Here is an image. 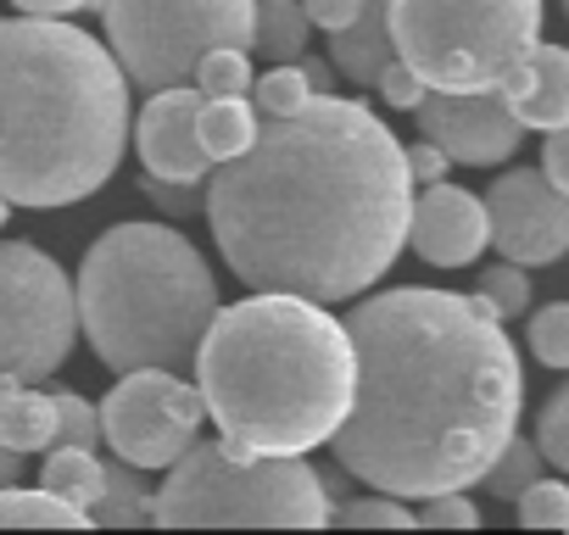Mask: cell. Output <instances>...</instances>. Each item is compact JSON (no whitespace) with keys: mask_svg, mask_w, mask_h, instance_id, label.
I'll use <instances>...</instances> for the list:
<instances>
[{"mask_svg":"<svg viewBox=\"0 0 569 535\" xmlns=\"http://www.w3.org/2000/svg\"><path fill=\"white\" fill-rule=\"evenodd\" d=\"M413 179L397 134L341 95L273 112L251 145L212 162L201 218L246 291L352 302L391 274L408 240Z\"/></svg>","mask_w":569,"mask_h":535,"instance_id":"6da1fadb","label":"cell"},{"mask_svg":"<svg viewBox=\"0 0 569 535\" xmlns=\"http://www.w3.org/2000/svg\"><path fill=\"white\" fill-rule=\"evenodd\" d=\"M352 407L325 441L336 463L402 502L469 491L519 430V352L480 296L397 285L347 313Z\"/></svg>","mask_w":569,"mask_h":535,"instance_id":"7a4b0ae2","label":"cell"},{"mask_svg":"<svg viewBox=\"0 0 569 535\" xmlns=\"http://www.w3.org/2000/svg\"><path fill=\"white\" fill-rule=\"evenodd\" d=\"M190 369L218 446L240 457H308L352 407V341L308 296L251 291L218 307Z\"/></svg>","mask_w":569,"mask_h":535,"instance_id":"3957f363","label":"cell"},{"mask_svg":"<svg viewBox=\"0 0 569 535\" xmlns=\"http://www.w3.org/2000/svg\"><path fill=\"white\" fill-rule=\"evenodd\" d=\"M129 145V79L68 18H0V201L73 206Z\"/></svg>","mask_w":569,"mask_h":535,"instance_id":"277c9868","label":"cell"},{"mask_svg":"<svg viewBox=\"0 0 569 535\" xmlns=\"http://www.w3.org/2000/svg\"><path fill=\"white\" fill-rule=\"evenodd\" d=\"M223 307L212 262L190 234L168 223H118L107 229L73 285V313L90 352L112 369H173L184 374L201 330Z\"/></svg>","mask_w":569,"mask_h":535,"instance_id":"5b68a950","label":"cell"},{"mask_svg":"<svg viewBox=\"0 0 569 535\" xmlns=\"http://www.w3.org/2000/svg\"><path fill=\"white\" fill-rule=\"evenodd\" d=\"M336 502L308 457H240L218 441H190L151 491V524H279L319 529Z\"/></svg>","mask_w":569,"mask_h":535,"instance_id":"8992f818","label":"cell"},{"mask_svg":"<svg viewBox=\"0 0 569 535\" xmlns=\"http://www.w3.org/2000/svg\"><path fill=\"white\" fill-rule=\"evenodd\" d=\"M386 29L425 90H491L541 40V0H386Z\"/></svg>","mask_w":569,"mask_h":535,"instance_id":"52a82bcc","label":"cell"},{"mask_svg":"<svg viewBox=\"0 0 569 535\" xmlns=\"http://www.w3.org/2000/svg\"><path fill=\"white\" fill-rule=\"evenodd\" d=\"M112 62L134 90L190 84V68L212 46L251 51V0H96Z\"/></svg>","mask_w":569,"mask_h":535,"instance_id":"ba28073f","label":"cell"},{"mask_svg":"<svg viewBox=\"0 0 569 535\" xmlns=\"http://www.w3.org/2000/svg\"><path fill=\"white\" fill-rule=\"evenodd\" d=\"M79 341L73 280L34 240H0V374L51 380Z\"/></svg>","mask_w":569,"mask_h":535,"instance_id":"9c48e42d","label":"cell"},{"mask_svg":"<svg viewBox=\"0 0 569 535\" xmlns=\"http://www.w3.org/2000/svg\"><path fill=\"white\" fill-rule=\"evenodd\" d=\"M96 418H101V441L112 446V457H123L146 474V468H168L196 441L207 407L184 374L129 369V374H118V385L107 391Z\"/></svg>","mask_w":569,"mask_h":535,"instance_id":"30bf717a","label":"cell"},{"mask_svg":"<svg viewBox=\"0 0 569 535\" xmlns=\"http://www.w3.org/2000/svg\"><path fill=\"white\" fill-rule=\"evenodd\" d=\"M486 245L519 268H552L569 251V195L541 168H508L486 190Z\"/></svg>","mask_w":569,"mask_h":535,"instance_id":"8fae6325","label":"cell"},{"mask_svg":"<svg viewBox=\"0 0 569 535\" xmlns=\"http://www.w3.org/2000/svg\"><path fill=\"white\" fill-rule=\"evenodd\" d=\"M413 118H419V134L441 145L447 162H463V168H497L525 140L519 118L508 112L497 90H425Z\"/></svg>","mask_w":569,"mask_h":535,"instance_id":"7c38bea8","label":"cell"},{"mask_svg":"<svg viewBox=\"0 0 569 535\" xmlns=\"http://www.w3.org/2000/svg\"><path fill=\"white\" fill-rule=\"evenodd\" d=\"M413 256H425L430 268H469L486 251V206L480 195L436 179L425 184V195L408 201V240Z\"/></svg>","mask_w":569,"mask_h":535,"instance_id":"4fadbf2b","label":"cell"},{"mask_svg":"<svg viewBox=\"0 0 569 535\" xmlns=\"http://www.w3.org/2000/svg\"><path fill=\"white\" fill-rule=\"evenodd\" d=\"M196 107H201L196 84H168V90H151L140 118H129L146 173H157V179H207L212 162L196 145Z\"/></svg>","mask_w":569,"mask_h":535,"instance_id":"5bb4252c","label":"cell"},{"mask_svg":"<svg viewBox=\"0 0 569 535\" xmlns=\"http://www.w3.org/2000/svg\"><path fill=\"white\" fill-rule=\"evenodd\" d=\"M508 112L519 118V129H569V51L536 40L525 62H513L497 84H491Z\"/></svg>","mask_w":569,"mask_h":535,"instance_id":"9a60e30c","label":"cell"},{"mask_svg":"<svg viewBox=\"0 0 569 535\" xmlns=\"http://www.w3.org/2000/svg\"><path fill=\"white\" fill-rule=\"evenodd\" d=\"M391 57H397V46L386 29V0H358V12L341 29H330V68L358 90H375V79Z\"/></svg>","mask_w":569,"mask_h":535,"instance_id":"2e32d148","label":"cell"},{"mask_svg":"<svg viewBox=\"0 0 569 535\" xmlns=\"http://www.w3.org/2000/svg\"><path fill=\"white\" fill-rule=\"evenodd\" d=\"M51 441H57V407H51V396L46 391H29L12 374H0V446L34 457Z\"/></svg>","mask_w":569,"mask_h":535,"instance_id":"e0dca14e","label":"cell"},{"mask_svg":"<svg viewBox=\"0 0 569 535\" xmlns=\"http://www.w3.org/2000/svg\"><path fill=\"white\" fill-rule=\"evenodd\" d=\"M251 129H257V112L246 95H201L196 107V145L207 162H229L251 145Z\"/></svg>","mask_w":569,"mask_h":535,"instance_id":"ac0fdd59","label":"cell"},{"mask_svg":"<svg viewBox=\"0 0 569 535\" xmlns=\"http://www.w3.org/2000/svg\"><path fill=\"white\" fill-rule=\"evenodd\" d=\"M313 40L302 0H251V51L268 62H297Z\"/></svg>","mask_w":569,"mask_h":535,"instance_id":"d6986e66","label":"cell"},{"mask_svg":"<svg viewBox=\"0 0 569 535\" xmlns=\"http://www.w3.org/2000/svg\"><path fill=\"white\" fill-rule=\"evenodd\" d=\"M90 524H151V491L134 463H101V496L90 502Z\"/></svg>","mask_w":569,"mask_h":535,"instance_id":"ffe728a7","label":"cell"},{"mask_svg":"<svg viewBox=\"0 0 569 535\" xmlns=\"http://www.w3.org/2000/svg\"><path fill=\"white\" fill-rule=\"evenodd\" d=\"M40 485L62 502H73L90 518V502L101 496V457L90 446H46V474Z\"/></svg>","mask_w":569,"mask_h":535,"instance_id":"44dd1931","label":"cell"},{"mask_svg":"<svg viewBox=\"0 0 569 535\" xmlns=\"http://www.w3.org/2000/svg\"><path fill=\"white\" fill-rule=\"evenodd\" d=\"M0 524H57V529H84L90 518L73 507V502H62V496H51L46 485H0Z\"/></svg>","mask_w":569,"mask_h":535,"instance_id":"7402d4cb","label":"cell"},{"mask_svg":"<svg viewBox=\"0 0 569 535\" xmlns=\"http://www.w3.org/2000/svg\"><path fill=\"white\" fill-rule=\"evenodd\" d=\"M541 452H536V441H525V435H508L502 446H497V457L480 468V480L475 485H486V496H497V502H513L530 480H541Z\"/></svg>","mask_w":569,"mask_h":535,"instance_id":"603a6c76","label":"cell"},{"mask_svg":"<svg viewBox=\"0 0 569 535\" xmlns=\"http://www.w3.org/2000/svg\"><path fill=\"white\" fill-rule=\"evenodd\" d=\"M190 84L201 95H246L251 90V51H234V46L201 51L196 68H190Z\"/></svg>","mask_w":569,"mask_h":535,"instance_id":"cb8c5ba5","label":"cell"},{"mask_svg":"<svg viewBox=\"0 0 569 535\" xmlns=\"http://www.w3.org/2000/svg\"><path fill=\"white\" fill-rule=\"evenodd\" d=\"M486 307H491V319L502 324V319H525V307L536 302L530 296V268H519V262H491V268H480V291H475Z\"/></svg>","mask_w":569,"mask_h":535,"instance_id":"d4e9b609","label":"cell"},{"mask_svg":"<svg viewBox=\"0 0 569 535\" xmlns=\"http://www.w3.org/2000/svg\"><path fill=\"white\" fill-rule=\"evenodd\" d=\"M246 95H251V112H257V118H273V112H297L313 90H308V79H302L297 62H273V73L251 79Z\"/></svg>","mask_w":569,"mask_h":535,"instance_id":"484cf974","label":"cell"},{"mask_svg":"<svg viewBox=\"0 0 569 535\" xmlns=\"http://www.w3.org/2000/svg\"><path fill=\"white\" fill-rule=\"evenodd\" d=\"M519 524L525 529H569V485L563 480H530L519 496Z\"/></svg>","mask_w":569,"mask_h":535,"instance_id":"4316f807","label":"cell"},{"mask_svg":"<svg viewBox=\"0 0 569 535\" xmlns=\"http://www.w3.org/2000/svg\"><path fill=\"white\" fill-rule=\"evenodd\" d=\"M530 352L541 369H569V307L563 302L530 313Z\"/></svg>","mask_w":569,"mask_h":535,"instance_id":"83f0119b","label":"cell"},{"mask_svg":"<svg viewBox=\"0 0 569 535\" xmlns=\"http://www.w3.org/2000/svg\"><path fill=\"white\" fill-rule=\"evenodd\" d=\"M51 407H57V441L51 446H90V452L101 446V418L79 391H57Z\"/></svg>","mask_w":569,"mask_h":535,"instance_id":"f1b7e54d","label":"cell"},{"mask_svg":"<svg viewBox=\"0 0 569 535\" xmlns=\"http://www.w3.org/2000/svg\"><path fill=\"white\" fill-rule=\"evenodd\" d=\"M536 452L547 468H569V385L552 391L541 402V418H536Z\"/></svg>","mask_w":569,"mask_h":535,"instance_id":"f546056e","label":"cell"},{"mask_svg":"<svg viewBox=\"0 0 569 535\" xmlns=\"http://www.w3.org/2000/svg\"><path fill=\"white\" fill-rule=\"evenodd\" d=\"M140 195L168 218H201V179H157L140 173Z\"/></svg>","mask_w":569,"mask_h":535,"instance_id":"4dcf8cb0","label":"cell"},{"mask_svg":"<svg viewBox=\"0 0 569 535\" xmlns=\"http://www.w3.org/2000/svg\"><path fill=\"white\" fill-rule=\"evenodd\" d=\"M341 524H375V529H413V507L402 496H363V502H347L341 513H330Z\"/></svg>","mask_w":569,"mask_h":535,"instance_id":"1f68e13d","label":"cell"},{"mask_svg":"<svg viewBox=\"0 0 569 535\" xmlns=\"http://www.w3.org/2000/svg\"><path fill=\"white\" fill-rule=\"evenodd\" d=\"M413 524L469 529V524H480V513H475V502H469L463 491H436V496H419V513H413Z\"/></svg>","mask_w":569,"mask_h":535,"instance_id":"d6a6232c","label":"cell"},{"mask_svg":"<svg viewBox=\"0 0 569 535\" xmlns=\"http://www.w3.org/2000/svg\"><path fill=\"white\" fill-rule=\"evenodd\" d=\"M375 90H380V95H386V101H391L397 112H413V107H419V95H425V84H419V79H413V73H408V68H402L397 57H391V62L380 68Z\"/></svg>","mask_w":569,"mask_h":535,"instance_id":"836d02e7","label":"cell"},{"mask_svg":"<svg viewBox=\"0 0 569 535\" xmlns=\"http://www.w3.org/2000/svg\"><path fill=\"white\" fill-rule=\"evenodd\" d=\"M402 162H408V179H413V184H436V179H447V173H452L447 151H441V145H430V140L402 145Z\"/></svg>","mask_w":569,"mask_h":535,"instance_id":"e575fe53","label":"cell"},{"mask_svg":"<svg viewBox=\"0 0 569 535\" xmlns=\"http://www.w3.org/2000/svg\"><path fill=\"white\" fill-rule=\"evenodd\" d=\"M541 134H547V145H541V179L569 195V140H563V129H541Z\"/></svg>","mask_w":569,"mask_h":535,"instance_id":"d590c367","label":"cell"},{"mask_svg":"<svg viewBox=\"0 0 569 535\" xmlns=\"http://www.w3.org/2000/svg\"><path fill=\"white\" fill-rule=\"evenodd\" d=\"M302 12H308V23H313V29H325V34H330V29H341V23L358 12V0H302Z\"/></svg>","mask_w":569,"mask_h":535,"instance_id":"8d00e7d4","label":"cell"},{"mask_svg":"<svg viewBox=\"0 0 569 535\" xmlns=\"http://www.w3.org/2000/svg\"><path fill=\"white\" fill-rule=\"evenodd\" d=\"M297 68H302V79H308V90H313V95H336V84H341V79H336L330 57H308V51H302V57H297Z\"/></svg>","mask_w":569,"mask_h":535,"instance_id":"74e56055","label":"cell"},{"mask_svg":"<svg viewBox=\"0 0 569 535\" xmlns=\"http://www.w3.org/2000/svg\"><path fill=\"white\" fill-rule=\"evenodd\" d=\"M12 7L29 12V18H73V12L96 7V0H12Z\"/></svg>","mask_w":569,"mask_h":535,"instance_id":"f35d334b","label":"cell"},{"mask_svg":"<svg viewBox=\"0 0 569 535\" xmlns=\"http://www.w3.org/2000/svg\"><path fill=\"white\" fill-rule=\"evenodd\" d=\"M12 480H23V452L0 446V485H12Z\"/></svg>","mask_w":569,"mask_h":535,"instance_id":"ab89813d","label":"cell"},{"mask_svg":"<svg viewBox=\"0 0 569 535\" xmlns=\"http://www.w3.org/2000/svg\"><path fill=\"white\" fill-rule=\"evenodd\" d=\"M0 223H7V201H0Z\"/></svg>","mask_w":569,"mask_h":535,"instance_id":"60d3db41","label":"cell"}]
</instances>
